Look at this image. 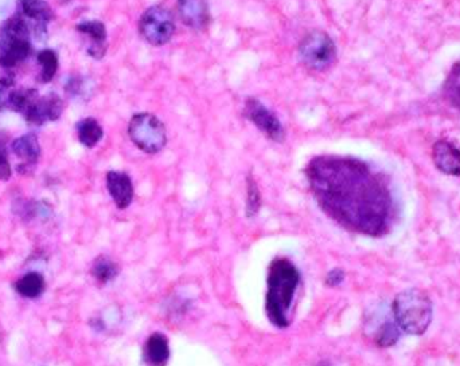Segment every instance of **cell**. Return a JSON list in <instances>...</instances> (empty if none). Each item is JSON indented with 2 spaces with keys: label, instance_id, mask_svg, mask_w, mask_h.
<instances>
[{
  "label": "cell",
  "instance_id": "cell-1",
  "mask_svg": "<svg viewBox=\"0 0 460 366\" xmlns=\"http://www.w3.org/2000/svg\"><path fill=\"white\" fill-rule=\"evenodd\" d=\"M322 210L346 228L378 236L388 227L392 198L384 180L350 157H317L307 169Z\"/></svg>",
  "mask_w": 460,
  "mask_h": 366
},
{
  "label": "cell",
  "instance_id": "cell-2",
  "mask_svg": "<svg viewBox=\"0 0 460 366\" xmlns=\"http://www.w3.org/2000/svg\"><path fill=\"white\" fill-rule=\"evenodd\" d=\"M301 283L298 267L286 258H276L267 278L265 313L271 324L279 329L289 326V311Z\"/></svg>",
  "mask_w": 460,
  "mask_h": 366
},
{
  "label": "cell",
  "instance_id": "cell-3",
  "mask_svg": "<svg viewBox=\"0 0 460 366\" xmlns=\"http://www.w3.org/2000/svg\"><path fill=\"white\" fill-rule=\"evenodd\" d=\"M394 322L411 336H421L432 322L433 306L430 296L420 289H408L397 294L393 305Z\"/></svg>",
  "mask_w": 460,
  "mask_h": 366
},
{
  "label": "cell",
  "instance_id": "cell-4",
  "mask_svg": "<svg viewBox=\"0 0 460 366\" xmlns=\"http://www.w3.org/2000/svg\"><path fill=\"white\" fill-rule=\"evenodd\" d=\"M31 30L28 19L16 13L8 18L0 31V68L11 69L25 62L32 53Z\"/></svg>",
  "mask_w": 460,
  "mask_h": 366
},
{
  "label": "cell",
  "instance_id": "cell-5",
  "mask_svg": "<svg viewBox=\"0 0 460 366\" xmlns=\"http://www.w3.org/2000/svg\"><path fill=\"white\" fill-rule=\"evenodd\" d=\"M128 134L131 141L148 155L159 153L167 144L166 127L150 113H138L131 118Z\"/></svg>",
  "mask_w": 460,
  "mask_h": 366
},
{
  "label": "cell",
  "instance_id": "cell-6",
  "mask_svg": "<svg viewBox=\"0 0 460 366\" xmlns=\"http://www.w3.org/2000/svg\"><path fill=\"white\" fill-rule=\"evenodd\" d=\"M299 56L303 65L310 70L329 69L335 61L337 49L330 37L323 31H311L299 46Z\"/></svg>",
  "mask_w": 460,
  "mask_h": 366
},
{
  "label": "cell",
  "instance_id": "cell-7",
  "mask_svg": "<svg viewBox=\"0 0 460 366\" xmlns=\"http://www.w3.org/2000/svg\"><path fill=\"white\" fill-rule=\"evenodd\" d=\"M139 31L145 42L163 46L171 41L175 32L173 14L163 6H152L142 15Z\"/></svg>",
  "mask_w": 460,
  "mask_h": 366
},
{
  "label": "cell",
  "instance_id": "cell-8",
  "mask_svg": "<svg viewBox=\"0 0 460 366\" xmlns=\"http://www.w3.org/2000/svg\"><path fill=\"white\" fill-rule=\"evenodd\" d=\"M244 115L270 140L282 142L284 140V127L274 112H271L261 101L248 99L245 101Z\"/></svg>",
  "mask_w": 460,
  "mask_h": 366
},
{
  "label": "cell",
  "instance_id": "cell-9",
  "mask_svg": "<svg viewBox=\"0 0 460 366\" xmlns=\"http://www.w3.org/2000/svg\"><path fill=\"white\" fill-rule=\"evenodd\" d=\"M19 14L34 22L32 34L37 39L47 38V25L54 19V13L46 0H19Z\"/></svg>",
  "mask_w": 460,
  "mask_h": 366
},
{
  "label": "cell",
  "instance_id": "cell-10",
  "mask_svg": "<svg viewBox=\"0 0 460 366\" xmlns=\"http://www.w3.org/2000/svg\"><path fill=\"white\" fill-rule=\"evenodd\" d=\"M63 112V102L56 93L40 97L23 115L30 125L42 127L46 122L57 121Z\"/></svg>",
  "mask_w": 460,
  "mask_h": 366
},
{
  "label": "cell",
  "instance_id": "cell-11",
  "mask_svg": "<svg viewBox=\"0 0 460 366\" xmlns=\"http://www.w3.org/2000/svg\"><path fill=\"white\" fill-rule=\"evenodd\" d=\"M77 31L89 39L87 54L93 59H102L108 50L105 25L100 20H84L77 25Z\"/></svg>",
  "mask_w": 460,
  "mask_h": 366
},
{
  "label": "cell",
  "instance_id": "cell-12",
  "mask_svg": "<svg viewBox=\"0 0 460 366\" xmlns=\"http://www.w3.org/2000/svg\"><path fill=\"white\" fill-rule=\"evenodd\" d=\"M178 13L182 22L193 30H205L210 22L206 0H176Z\"/></svg>",
  "mask_w": 460,
  "mask_h": 366
},
{
  "label": "cell",
  "instance_id": "cell-13",
  "mask_svg": "<svg viewBox=\"0 0 460 366\" xmlns=\"http://www.w3.org/2000/svg\"><path fill=\"white\" fill-rule=\"evenodd\" d=\"M107 188L119 210L128 208L133 200V184L124 172L111 170L107 173Z\"/></svg>",
  "mask_w": 460,
  "mask_h": 366
},
{
  "label": "cell",
  "instance_id": "cell-14",
  "mask_svg": "<svg viewBox=\"0 0 460 366\" xmlns=\"http://www.w3.org/2000/svg\"><path fill=\"white\" fill-rule=\"evenodd\" d=\"M436 168L449 176H460V149L448 141H437L432 148Z\"/></svg>",
  "mask_w": 460,
  "mask_h": 366
},
{
  "label": "cell",
  "instance_id": "cell-15",
  "mask_svg": "<svg viewBox=\"0 0 460 366\" xmlns=\"http://www.w3.org/2000/svg\"><path fill=\"white\" fill-rule=\"evenodd\" d=\"M170 343L162 333H152L143 346V362L147 366H167L170 361Z\"/></svg>",
  "mask_w": 460,
  "mask_h": 366
},
{
  "label": "cell",
  "instance_id": "cell-16",
  "mask_svg": "<svg viewBox=\"0 0 460 366\" xmlns=\"http://www.w3.org/2000/svg\"><path fill=\"white\" fill-rule=\"evenodd\" d=\"M13 153L22 160V165L18 167V170L25 173L26 169H32L41 157V145L35 134H25L18 137L11 145Z\"/></svg>",
  "mask_w": 460,
  "mask_h": 366
},
{
  "label": "cell",
  "instance_id": "cell-17",
  "mask_svg": "<svg viewBox=\"0 0 460 366\" xmlns=\"http://www.w3.org/2000/svg\"><path fill=\"white\" fill-rule=\"evenodd\" d=\"M77 136L84 146L95 148L102 139L104 130L99 121L87 117L77 124Z\"/></svg>",
  "mask_w": 460,
  "mask_h": 366
},
{
  "label": "cell",
  "instance_id": "cell-18",
  "mask_svg": "<svg viewBox=\"0 0 460 366\" xmlns=\"http://www.w3.org/2000/svg\"><path fill=\"white\" fill-rule=\"evenodd\" d=\"M38 99H40V93L37 89H18L10 93L7 99V105L13 112L25 115Z\"/></svg>",
  "mask_w": 460,
  "mask_h": 366
},
{
  "label": "cell",
  "instance_id": "cell-19",
  "mask_svg": "<svg viewBox=\"0 0 460 366\" xmlns=\"http://www.w3.org/2000/svg\"><path fill=\"white\" fill-rule=\"evenodd\" d=\"M16 291L25 298H37L44 293V277L38 272H29L16 282Z\"/></svg>",
  "mask_w": 460,
  "mask_h": 366
},
{
  "label": "cell",
  "instance_id": "cell-20",
  "mask_svg": "<svg viewBox=\"0 0 460 366\" xmlns=\"http://www.w3.org/2000/svg\"><path fill=\"white\" fill-rule=\"evenodd\" d=\"M92 275L95 277L96 281L107 284L109 282L115 281L116 277L119 275V267L111 258L102 255L95 260L92 267Z\"/></svg>",
  "mask_w": 460,
  "mask_h": 366
},
{
  "label": "cell",
  "instance_id": "cell-21",
  "mask_svg": "<svg viewBox=\"0 0 460 366\" xmlns=\"http://www.w3.org/2000/svg\"><path fill=\"white\" fill-rule=\"evenodd\" d=\"M38 63L41 65L42 70H41V82L44 84H49L50 81H53V78L56 77L58 70V56L54 50L50 49H44L42 51H40V54L37 56Z\"/></svg>",
  "mask_w": 460,
  "mask_h": 366
},
{
  "label": "cell",
  "instance_id": "cell-22",
  "mask_svg": "<svg viewBox=\"0 0 460 366\" xmlns=\"http://www.w3.org/2000/svg\"><path fill=\"white\" fill-rule=\"evenodd\" d=\"M400 332L401 329L397 326L396 322L392 321H387L381 324L375 333V343L380 348H390L393 345L397 343V341L400 339Z\"/></svg>",
  "mask_w": 460,
  "mask_h": 366
},
{
  "label": "cell",
  "instance_id": "cell-23",
  "mask_svg": "<svg viewBox=\"0 0 460 366\" xmlns=\"http://www.w3.org/2000/svg\"><path fill=\"white\" fill-rule=\"evenodd\" d=\"M261 208V194L253 176L246 177V217L252 219L259 213Z\"/></svg>",
  "mask_w": 460,
  "mask_h": 366
},
{
  "label": "cell",
  "instance_id": "cell-24",
  "mask_svg": "<svg viewBox=\"0 0 460 366\" xmlns=\"http://www.w3.org/2000/svg\"><path fill=\"white\" fill-rule=\"evenodd\" d=\"M344 281H345V271L341 270V268L331 270L330 272L327 274V277H326V284L329 287H337Z\"/></svg>",
  "mask_w": 460,
  "mask_h": 366
},
{
  "label": "cell",
  "instance_id": "cell-25",
  "mask_svg": "<svg viewBox=\"0 0 460 366\" xmlns=\"http://www.w3.org/2000/svg\"><path fill=\"white\" fill-rule=\"evenodd\" d=\"M13 175V170H11V165H10V161L7 158L6 153L0 149V180H8Z\"/></svg>",
  "mask_w": 460,
  "mask_h": 366
},
{
  "label": "cell",
  "instance_id": "cell-26",
  "mask_svg": "<svg viewBox=\"0 0 460 366\" xmlns=\"http://www.w3.org/2000/svg\"><path fill=\"white\" fill-rule=\"evenodd\" d=\"M0 108H1V106H0Z\"/></svg>",
  "mask_w": 460,
  "mask_h": 366
}]
</instances>
